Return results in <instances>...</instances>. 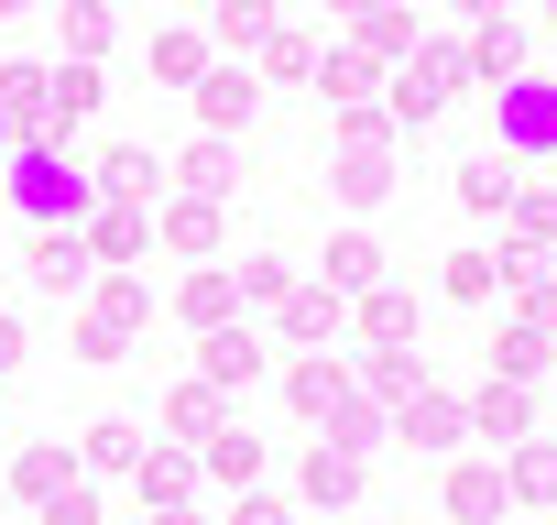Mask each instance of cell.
Segmentation results:
<instances>
[{"instance_id":"obj_1","label":"cell","mask_w":557,"mask_h":525,"mask_svg":"<svg viewBox=\"0 0 557 525\" xmlns=\"http://www.w3.org/2000/svg\"><path fill=\"white\" fill-rule=\"evenodd\" d=\"M12 208L34 219V230H88V208H99V175L66 154V143H12Z\"/></svg>"},{"instance_id":"obj_2","label":"cell","mask_w":557,"mask_h":525,"mask_svg":"<svg viewBox=\"0 0 557 525\" xmlns=\"http://www.w3.org/2000/svg\"><path fill=\"white\" fill-rule=\"evenodd\" d=\"M492 132H503V154L513 164H557V77H503L492 88Z\"/></svg>"},{"instance_id":"obj_3","label":"cell","mask_w":557,"mask_h":525,"mask_svg":"<svg viewBox=\"0 0 557 525\" xmlns=\"http://www.w3.org/2000/svg\"><path fill=\"white\" fill-rule=\"evenodd\" d=\"M459 77H470V56H459L448 34H426V45H416V56H405V66L383 77V88H394V132H416V121H437Z\"/></svg>"},{"instance_id":"obj_4","label":"cell","mask_w":557,"mask_h":525,"mask_svg":"<svg viewBox=\"0 0 557 525\" xmlns=\"http://www.w3.org/2000/svg\"><path fill=\"white\" fill-rule=\"evenodd\" d=\"M394 438L426 449V460H448V449L470 438V394H459V383H416V394L394 405Z\"/></svg>"},{"instance_id":"obj_5","label":"cell","mask_w":557,"mask_h":525,"mask_svg":"<svg viewBox=\"0 0 557 525\" xmlns=\"http://www.w3.org/2000/svg\"><path fill=\"white\" fill-rule=\"evenodd\" d=\"M143 318H153V285H143V274H110L99 307L77 318V351H88V362H121V340H132Z\"/></svg>"},{"instance_id":"obj_6","label":"cell","mask_w":557,"mask_h":525,"mask_svg":"<svg viewBox=\"0 0 557 525\" xmlns=\"http://www.w3.org/2000/svg\"><path fill=\"white\" fill-rule=\"evenodd\" d=\"M88 252L110 262V274H132V262L153 252V208H143V197H99V208H88Z\"/></svg>"},{"instance_id":"obj_7","label":"cell","mask_w":557,"mask_h":525,"mask_svg":"<svg viewBox=\"0 0 557 525\" xmlns=\"http://www.w3.org/2000/svg\"><path fill=\"white\" fill-rule=\"evenodd\" d=\"M459 56H470V77H481V88H503V77H524V56H535V34H524V23L503 12V0H492V12L470 23V45H459Z\"/></svg>"},{"instance_id":"obj_8","label":"cell","mask_w":557,"mask_h":525,"mask_svg":"<svg viewBox=\"0 0 557 525\" xmlns=\"http://www.w3.org/2000/svg\"><path fill=\"white\" fill-rule=\"evenodd\" d=\"M273 318H285V340H296V351H339V329H350V296L307 274V285H285V307H273Z\"/></svg>"},{"instance_id":"obj_9","label":"cell","mask_w":557,"mask_h":525,"mask_svg":"<svg viewBox=\"0 0 557 525\" xmlns=\"http://www.w3.org/2000/svg\"><path fill=\"white\" fill-rule=\"evenodd\" d=\"M285 405H296L307 427H329V416L350 405V362H339V351H296V362H285Z\"/></svg>"},{"instance_id":"obj_10","label":"cell","mask_w":557,"mask_h":525,"mask_svg":"<svg viewBox=\"0 0 557 525\" xmlns=\"http://www.w3.org/2000/svg\"><path fill=\"white\" fill-rule=\"evenodd\" d=\"M88 121H99V66H88V56L45 66V143H66V132H88Z\"/></svg>"},{"instance_id":"obj_11","label":"cell","mask_w":557,"mask_h":525,"mask_svg":"<svg viewBox=\"0 0 557 525\" xmlns=\"http://www.w3.org/2000/svg\"><path fill=\"white\" fill-rule=\"evenodd\" d=\"M262 340H251V318H230V329H208L197 340V383H219V394H240V383H262Z\"/></svg>"},{"instance_id":"obj_12","label":"cell","mask_w":557,"mask_h":525,"mask_svg":"<svg viewBox=\"0 0 557 525\" xmlns=\"http://www.w3.org/2000/svg\"><path fill=\"white\" fill-rule=\"evenodd\" d=\"M470 438H492V449H513V438H535V383H481L470 394Z\"/></svg>"},{"instance_id":"obj_13","label":"cell","mask_w":557,"mask_h":525,"mask_svg":"<svg viewBox=\"0 0 557 525\" xmlns=\"http://www.w3.org/2000/svg\"><path fill=\"white\" fill-rule=\"evenodd\" d=\"M175 318H186L197 340H208V329H230V318H240V274H230V262H197V274L175 285Z\"/></svg>"},{"instance_id":"obj_14","label":"cell","mask_w":557,"mask_h":525,"mask_svg":"<svg viewBox=\"0 0 557 525\" xmlns=\"http://www.w3.org/2000/svg\"><path fill=\"white\" fill-rule=\"evenodd\" d=\"M329 186H339V208H383L394 197V143H339Z\"/></svg>"},{"instance_id":"obj_15","label":"cell","mask_w":557,"mask_h":525,"mask_svg":"<svg viewBox=\"0 0 557 525\" xmlns=\"http://www.w3.org/2000/svg\"><path fill=\"white\" fill-rule=\"evenodd\" d=\"M503 503H513V492H503V449L448 471V525H503Z\"/></svg>"},{"instance_id":"obj_16","label":"cell","mask_w":557,"mask_h":525,"mask_svg":"<svg viewBox=\"0 0 557 525\" xmlns=\"http://www.w3.org/2000/svg\"><path fill=\"white\" fill-rule=\"evenodd\" d=\"M88 274H99L88 230H34V285H45V296H77Z\"/></svg>"},{"instance_id":"obj_17","label":"cell","mask_w":557,"mask_h":525,"mask_svg":"<svg viewBox=\"0 0 557 525\" xmlns=\"http://www.w3.org/2000/svg\"><path fill=\"white\" fill-rule=\"evenodd\" d=\"M251 99H262V88H251V66H240V56L197 77V121H208V132H240V121H251Z\"/></svg>"},{"instance_id":"obj_18","label":"cell","mask_w":557,"mask_h":525,"mask_svg":"<svg viewBox=\"0 0 557 525\" xmlns=\"http://www.w3.org/2000/svg\"><path fill=\"white\" fill-rule=\"evenodd\" d=\"M175 175H186V197H230V186H240V143H230V132H197V143L175 154Z\"/></svg>"},{"instance_id":"obj_19","label":"cell","mask_w":557,"mask_h":525,"mask_svg":"<svg viewBox=\"0 0 557 525\" xmlns=\"http://www.w3.org/2000/svg\"><path fill=\"white\" fill-rule=\"evenodd\" d=\"M361 481H372V460H361V449H339V438H318V449H307V503H361Z\"/></svg>"},{"instance_id":"obj_20","label":"cell","mask_w":557,"mask_h":525,"mask_svg":"<svg viewBox=\"0 0 557 525\" xmlns=\"http://www.w3.org/2000/svg\"><path fill=\"white\" fill-rule=\"evenodd\" d=\"M503 492L546 514V503H557V438H513V449H503Z\"/></svg>"},{"instance_id":"obj_21","label":"cell","mask_w":557,"mask_h":525,"mask_svg":"<svg viewBox=\"0 0 557 525\" xmlns=\"http://www.w3.org/2000/svg\"><path fill=\"white\" fill-rule=\"evenodd\" d=\"M318 285L372 296V285H383V241H372V230H339V241H329V262H318Z\"/></svg>"},{"instance_id":"obj_22","label":"cell","mask_w":557,"mask_h":525,"mask_svg":"<svg viewBox=\"0 0 557 525\" xmlns=\"http://www.w3.org/2000/svg\"><path fill=\"white\" fill-rule=\"evenodd\" d=\"M437 296H448V307H492V296H503V252H481V241L448 252V262H437Z\"/></svg>"},{"instance_id":"obj_23","label":"cell","mask_w":557,"mask_h":525,"mask_svg":"<svg viewBox=\"0 0 557 525\" xmlns=\"http://www.w3.org/2000/svg\"><path fill=\"white\" fill-rule=\"evenodd\" d=\"M350 45H361L372 66H405V56H416L426 34H416V12H405V0H372V12H361V34H350Z\"/></svg>"},{"instance_id":"obj_24","label":"cell","mask_w":557,"mask_h":525,"mask_svg":"<svg viewBox=\"0 0 557 525\" xmlns=\"http://www.w3.org/2000/svg\"><path fill=\"white\" fill-rule=\"evenodd\" d=\"M318 88H329V110H361V99L383 88V66H372L361 45H318Z\"/></svg>"},{"instance_id":"obj_25","label":"cell","mask_w":557,"mask_h":525,"mask_svg":"<svg viewBox=\"0 0 557 525\" xmlns=\"http://www.w3.org/2000/svg\"><path fill=\"white\" fill-rule=\"evenodd\" d=\"M153 241H175V252L219 262V197H175V208H153Z\"/></svg>"},{"instance_id":"obj_26","label":"cell","mask_w":557,"mask_h":525,"mask_svg":"<svg viewBox=\"0 0 557 525\" xmlns=\"http://www.w3.org/2000/svg\"><path fill=\"white\" fill-rule=\"evenodd\" d=\"M350 318H361V340H372V351H405V340H416V296H405V285L350 296Z\"/></svg>"},{"instance_id":"obj_27","label":"cell","mask_w":557,"mask_h":525,"mask_svg":"<svg viewBox=\"0 0 557 525\" xmlns=\"http://www.w3.org/2000/svg\"><path fill=\"white\" fill-rule=\"evenodd\" d=\"M88 175H99V197H143V208H153V186H164V164H153L143 143H110Z\"/></svg>"},{"instance_id":"obj_28","label":"cell","mask_w":557,"mask_h":525,"mask_svg":"<svg viewBox=\"0 0 557 525\" xmlns=\"http://www.w3.org/2000/svg\"><path fill=\"white\" fill-rule=\"evenodd\" d=\"M546 362H557V340H546V329H524V318H513V329H492V373H503V383H546Z\"/></svg>"},{"instance_id":"obj_29","label":"cell","mask_w":557,"mask_h":525,"mask_svg":"<svg viewBox=\"0 0 557 525\" xmlns=\"http://www.w3.org/2000/svg\"><path fill=\"white\" fill-rule=\"evenodd\" d=\"M132 481H143V503L164 514V503H186V492H197V449H143V471H132Z\"/></svg>"},{"instance_id":"obj_30","label":"cell","mask_w":557,"mask_h":525,"mask_svg":"<svg viewBox=\"0 0 557 525\" xmlns=\"http://www.w3.org/2000/svg\"><path fill=\"white\" fill-rule=\"evenodd\" d=\"M164 427H175V438H197V449H208V438H219V427H230V394H219V383H186V394H175V405H164Z\"/></svg>"},{"instance_id":"obj_31","label":"cell","mask_w":557,"mask_h":525,"mask_svg":"<svg viewBox=\"0 0 557 525\" xmlns=\"http://www.w3.org/2000/svg\"><path fill=\"white\" fill-rule=\"evenodd\" d=\"M77 471H143V427L132 416H99L88 449H77Z\"/></svg>"},{"instance_id":"obj_32","label":"cell","mask_w":557,"mask_h":525,"mask_svg":"<svg viewBox=\"0 0 557 525\" xmlns=\"http://www.w3.org/2000/svg\"><path fill=\"white\" fill-rule=\"evenodd\" d=\"M197 471H219V481H240V492H251V481H262V438H251V427H219V438L197 449Z\"/></svg>"},{"instance_id":"obj_33","label":"cell","mask_w":557,"mask_h":525,"mask_svg":"<svg viewBox=\"0 0 557 525\" xmlns=\"http://www.w3.org/2000/svg\"><path fill=\"white\" fill-rule=\"evenodd\" d=\"M513 241H524V252L557 241V186H546V175H513Z\"/></svg>"},{"instance_id":"obj_34","label":"cell","mask_w":557,"mask_h":525,"mask_svg":"<svg viewBox=\"0 0 557 525\" xmlns=\"http://www.w3.org/2000/svg\"><path fill=\"white\" fill-rule=\"evenodd\" d=\"M262 77H285V88H307V77H318V34H296V23H273V34H262Z\"/></svg>"},{"instance_id":"obj_35","label":"cell","mask_w":557,"mask_h":525,"mask_svg":"<svg viewBox=\"0 0 557 525\" xmlns=\"http://www.w3.org/2000/svg\"><path fill=\"white\" fill-rule=\"evenodd\" d=\"M503 164H513V154H470V164H459V208H481V219L513 208V175H503Z\"/></svg>"},{"instance_id":"obj_36","label":"cell","mask_w":557,"mask_h":525,"mask_svg":"<svg viewBox=\"0 0 557 525\" xmlns=\"http://www.w3.org/2000/svg\"><path fill=\"white\" fill-rule=\"evenodd\" d=\"M208 34H219L230 56H240V45H262V34H273V0H208Z\"/></svg>"},{"instance_id":"obj_37","label":"cell","mask_w":557,"mask_h":525,"mask_svg":"<svg viewBox=\"0 0 557 525\" xmlns=\"http://www.w3.org/2000/svg\"><path fill=\"white\" fill-rule=\"evenodd\" d=\"M153 77L164 88H197L208 77V34H153Z\"/></svg>"},{"instance_id":"obj_38","label":"cell","mask_w":557,"mask_h":525,"mask_svg":"<svg viewBox=\"0 0 557 525\" xmlns=\"http://www.w3.org/2000/svg\"><path fill=\"white\" fill-rule=\"evenodd\" d=\"M12 481H23V503H55V492L77 481V460H66V449H23V460H12Z\"/></svg>"},{"instance_id":"obj_39","label":"cell","mask_w":557,"mask_h":525,"mask_svg":"<svg viewBox=\"0 0 557 525\" xmlns=\"http://www.w3.org/2000/svg\"><path fill=\"white\" fill-rule=\"evenodd\" d=\"M383 416H394V405H372V394H350V405H339V416H329V438H339V449H361V460H372V438H394V427H383Z\"/></svg>"},{"instance_id":"obj_40","label":"cell","mask_w":557,"mask_h":525,"mask_svg":"<svg viewBox=\"0 0 557 525\" xmlns=\"http://www.w3.org/2000/svg\"><path fill=\"white\" fill-rule=\"evenodd\" d=\"M230 274H240V307H285V285H296V274H285L273 252H240Z\"/></svg>"},{"instance_id":"obj_41","label":"cell","mask_w":557,"mask_h":525,"mask_svg":"<svg viewBox=\"0 0 557 525\" xmlns=\"http://www.w3.org/2000/svg\"><path fill=\"white\" fill-rule=\"evenodd\" d=\"M416 383H426V362H416V351H372V405H405Z\"/></svg>"},{"instance_id":"obj_42","label":"cell","mask_w":557,"mask_h":525,"mask_svg":"<svg viewBox=\"0 0 557 525\" xmlns=\"http://www.w3.org/2000/svg\"><path fill=\"white\" fill-rule=\"evenodd\" d=\"M99 45H110V0H66V56L99 66Z\"/></svg>"},{"instance_id":"obj_43","label":"cell","mask_w":557,"mask_h":525,"mask_svg":"<svg viewBox=\"0 0 557 525\" xmlns=\"http://www.w3.org/2000/svg\"><path fill=\"white\" fill-rule=\"evenodd\" d=\"M45 525H99V492H88V481H66V492L45 503Z\"/></svg>"},{"instance_id":"obj_44","label":"cell","mask_w":557,"mask_h":525,"mask_svg":"<svg viewBox=\"0 0 557 525\" xmlns=\"http://www.w3.org/2000/svg\"><path fill=\"white\" fill-rule=\"evenodd\" d=\"M230 525H296V503H285V492H240V514H230Z\"/></svg>"},{"instance_id":"obj_45","label":"cell","mask_w":557,"mask_h":525,"mask_svg":"<svg viewBox=\"0 0 557 525\" xmlns=\"http://www.w3.org/2000/svg\"><path fill=\"white\" fill-rule=\"evenodd\" d=\"M23 362V318H0V373H12Z\"/></svg>"},{"instance_id":"obj_46","label":"cell","mask_w":557,"mask_h":525,"mask_svg":"<svg viewBox=\"0 0 557 525\" xmlns=\"http://www.w3.org/2000/svg\"><path fill=\"white\" fill-rule=\"evenodd\" d=\"M153 525H208V514H186V503H164V514H153Z\"/></svg>"},{"instance_id":"obj_47","label":"cell","mask_w":557,"mask_h":525,"mask_svg":"<svg viewBox=\"0 0 557 525\" xmlns=\"http://www.w3.org/2000/svg\"><path fill=\"white\" fill-rule=\"evenodd\" d=\"M329 12H350V23H361V12H372V0H329Z\"/></svg>"},{"instance_id":"obj_48","label":"cell","mask_w":557,"mask_h":525,"mask_svg":"<svg viewBox=\"0 0 557 525\" xmlns=\"http://www.w3.org/2000/svg\"><path fill=\"white\" fill-rule=\"evenodd\" d=\"M459 12H492V0H459Z\"/></svg>"},{"instance_id":"obj_49","label":"cell","mask_w":557,"mask_h":525,"mask_svg":"<svg viewBox=\"0 0 557 525\" xmlns=\"http://www.w3.org/2000/svg\"><path fill=\"white\" fill-rule=\"evenodd\" d=\"M0 12H23V0H0Z\"/></svg>"},{"instance_id":"obj_50","label":"cell","mask_w":557,"mask_h":525,"mask_svg":"<svg viewBox=\"0 0 557 525\" xmlns=\"http://www.w3.org/2000/svg\"><path fill=\"white\" fill-rule=\"evenodd\" d=\"M546 23H557V0H546Z\"/></svg>"}]
</instances>
